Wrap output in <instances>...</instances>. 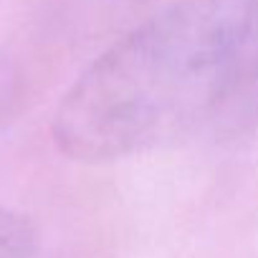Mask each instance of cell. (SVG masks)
I'll return each instance as SVG.
<instances>
[{
    "instance_id": "2",
    "label": "cell",
    "mask_w": 258,
    "mask_h": 258,
    "mask_svg": "<svg viewBox=\"0 0 258 258\" xmlns=\"http://www.w3.org/2000/svg\"><path fill=\"white\" fill-rule=\"evenodd\" d=\"M36 255V228L33 223L0 205V258H33Z\"/></svg>"
},
{
    "instance_id": "1",
    "label": "cell",
    "mask_w": 258,
    "mask_h": 258,
    "mask_svg": "<svg viewBox=\"0 0 258 258\" xmlns=\"http://www.w3.org/2000/svg\"><path fill=\"white\" fill-rule=\"evenodd\" d=\"M258 0H170L114 41L53 114V145L101 165L170 147L228 111Z\"/></svg>"
}]
</instances>
